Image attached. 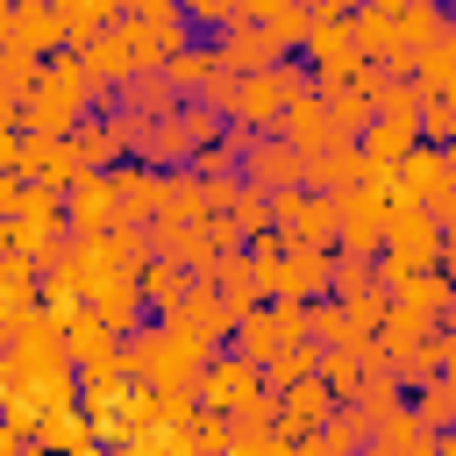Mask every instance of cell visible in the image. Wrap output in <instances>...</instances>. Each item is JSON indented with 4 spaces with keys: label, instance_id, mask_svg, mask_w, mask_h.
<instances>
[{
    "label": "cell",
    "instance_id": "1",
    "mask_svg": "<svg viewBox=\"0 0 456 456\" xmlns=\"http://www.w3.org/2000/svg\"><path fill=\"white\" fill-rule=\"evenodd\" d=\"M378 285L392 292L399 278H413V271H435V256H442V221L435 214H420V207H392L385 214V235H378Z\"/></svg>",
    "mask_w": 456,
    "mask_h": 456
},
{
    "label": "cell",
    "instance_id": "4",
    "mask_svg": "<svg viewBox=\"0 0 456 456\" xmlns=\"http://www.w3.org/2000/svg\"><path fill=\"white\" fill-rule=\"evenodd\" d=\"M214 406H242V399H256V370L249 363H228V370H214Z\"/></svg>",
    "mask_w": 456,
    "mask_h": 456
},
{
    "label": "cell",
    "instance_id": "6",
    "mask_svg": "<svg viewBox=\"0 0 456 456\" xmlns=\"http://www.w3.org/2000/svg\"><path fill=\"white\" fill-rule=\"evenodd\" d=\"M285 399H292V406H285V428H314V420L328 413V385H292Z\"/></svg>",
    "mask_w": 456,
    "mask_h": 456
},
{
    "label": "cell",
    "instance_id": "3",
    "mask_svg": "<svg viewBox=\"0 0 456 456\" xmlns=\"http://www.w3.org/2000/svg\"><path fill=\"white\" fill-rule=\"evenodd\" d=\"M413 413L442 435V428H449V413H456V385H449L442 370H435V378H420V406H413Z\"/></svg>",
    "mask_w": 456,
    "mask_h": 456
},
{
    "label": "cell",
    "instance_id": "2",
    "mask_svg": "<svg viewBox=\"0 0 456 456\" xmlns=\"http://www.w3.org/2000/svg\"><path fill=\"white\" fill-rule=\"evenodd\" d=\"M392 185H399V207H420V214L449 221V157H442V142H413L399 157Z\"/></svg>",
    "mask_w": 456,
    "mask_h": 456
},
{
    "label": "cell",
    "instance_id": "5",
    "mask_svg": "<svg viewBox=\"0 0 456 456\" xmlns=\"http://www.w3.org/2000/svg\"><path fill=\"white\" fill-rule=\"evenodd\" d=\"M299 164H306V157H299V150H285V142H278V150H256V185H292V178H299Z\"/></svg>",
    "mask_w": 456,
    "mask_h": 456
},
{
    "label": "cell",
    "instance_id": "7",
    "mask_svg": "<svg viewBox=\"0 0 456 456\" xmlns=\"http://www.w3.org/2000/svg\"><path fill=\"white\" fill-rule=\"evenodd\" d=\"M192 14H207V21H221V14H235V0H192Z\"/></svg>",
    "mask_w": 456,
    "mask_h": 456
},
{
    "label": "cell",
    "instance_id": "8",
    "mask_svg": "<svg viewBox=\"0 0 456 456\" xmlns=\"http://www.w3.org/2000/svg\"><path fill=\"white\" fill-rule=\"evenodd\" d=\"M342 7H363V0H321V14H342Z\"/></svg>",
    "mask_w": 456,
    "mask_h": 456
}]
</instances>
